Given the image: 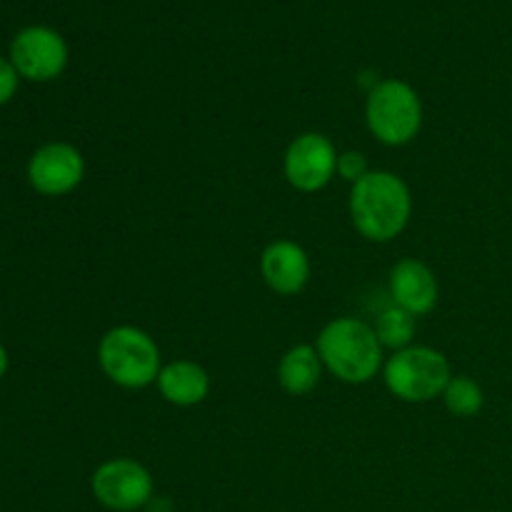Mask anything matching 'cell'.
<instances>
[{"label":"cell","mask_w":512,"mask_h":512,"mask_svg":"<svg viewBox=\"0 0 512 512\" xmlns=\"http://www.w3.org/2000/svg\"><path fill=\"white\" fill-rule=\"evenodd\" d=\"M373 328H375V335H378L380 345H383V348H390L395 353V350H403L413 345L418 318L410 315L408 310L398 308V305H390V308L380 310Z\"/></svg>","instance_id":"cell-14"},{"label":"cell","mask_w":512,"mask_h":512,"mask_svg":"<svg viewBox=\"0 0 512 512\" xmlns=\"http://www.w3.org/2000/svg\"><path fill=\"white\" fill-rule=\"evenodd\" d=\"M350 218L355 230L373 243H390L408 228L413 195L408 183L390 170H370L350 188Z\"/></svg>","instance_id":"cell-1"},{"label":"cell","mask_w":512,"mask_h":512,"mask_svg":"<svg viewBox=\"0 0 512 512\" xmlns=\"http://www.w3.org/2000/svg\"><path fill=\"white\" fill-rule=\"evenodd\" d=\"M260 275L273 293L298 295L310 280V258L295 240H275L260 255Z\"/></svg>","instance_id":"cell-11"},{"label":"cell","mask_w":512,"mask_h":512,"mask_svg":"<svg viewBox=\"0 0 512 512\" xmlns=\"http://www.w3.org/2000/svg\"><path fill=\"white\" fill-rule=\"evenodd\" d=\"M338 155L333 140L323 133L298 135L285 150V180L300 193H318L338 173Z\"/></svg>","instance_id":"cell-8"},{"label":"cell","mask_w":512,"mask_h":512,"mask_svg":"<svg viewBox=\"0 0 512 512\" xmlns=\"http://www.w3.org/2000/svg\"><path fill=\"white\" fill-rule=\"evenodd\" d=\"M155 385H158L160 395L178 408H193L210 395L208 370L193 360H173V363L163 365Z\"/></svg>","instance_id":"cell-12"},{"label":"cell","mask_w":512,"mask_h":512,"mask_svg":"<svg viewBox=\"0 0 512 512\" xmlns=\"http://www.w3.org/2000/svg\"><path fill=\"white\" fill-rule=\"evenodd\" d=\"M18 83H20L18 70L13 68V63H10L8 58L0 55V108L13 100V95L18 93Z\"/></svg>","instance_id":"cell-17"},{"label":"cell","mask_w":512,"mask_h":512,"mask_svg":"<svg viewBox=\"0 0 512 512\" xmlns=\"http://www.w3.org/2000/svg\"><path fill=\"white\" fill-rule=\"evenodd\" d=\"M365 120L373 138L390 148H403L413 143L423 128V100L405 80H383L370 90Z\"/></svg>","instance_id":"cell-4"},{"label":"cell","mask_w":512,"mask_h":512,"mask_svg":"<svg viewBox=\"0 0 512 512\" xmlns=\"http://www.w3.org/2000/svg\"><path fill=\"white\" fill-rule=\"evenodd\" d=\"M90 490L103 508L130 512L150 503L153 475L138 460L113 458L95 468L93 478H90Z\"/></svg>","instance_id":"cell-7"},{"label":"cell","mask_w":512,"mask_h":512,"mask_svg":"<svg viewBox=\"0 0 512 512\" xmlns=\"http://www.w3.org/2000/svg\"><path fill=\"white\" fill-rule=\"evenodd\" d=\"M443 403L455 418H475L485 405V393L468 375H453L443 393Z\"/></svg>","instance_id":"cell-15"},{"label":"cell","mask_w":512,"mask_h":512,"mask_svg":"<svg viewBox=\"0 0 512 512\" xmlns=\"http://www.w3.org/2000/svg\"><path fill=\"white\" fill-rule=\"evenodd\" d=\"M438 295V278L423 260L403 258L390 270V298H393V305L408 310L415 318L433 313L435 305H438Z\"/></svg>","instance_id":"cell-10"},{"label":"cell","mask_w":512,"mask_h":512,"mask_svg":"<svg viewBox=\"0 0 512 512\" xmlns=\"http://www.w3.org/2000/svg\"><path fill=\"white\" fill-rule=\"evenodd\" d=\"M70 50L63 35L48 25H28L10 43L8 60L20 78L48 83L68 68Z\"/></svg>","instance_id":"cell-6"},{"label":"cell","mask_w":512,"mask_h":512,"mask_svg":"<svg viewBox=\"0 0 512 512\" xmlns=\"http://www.w3.org/2000/svg\"><path fill=\"white\" fill-rule=\"evenodd\" d=\"M98 365L110 383L125 390L148 388L163 368L158 343L135 325H118L100 338Z\"/></svg>","instance_id":"cell-3"},{"label":"cell","mask_w":512,"mask_h":512,"mask_svg":"<svg viewBox=\"0 0 512 512\" xmlns=\"http://www.w3.org/2000/svg\"><path fill=\"white\" fill-rule=\"evenodd\" d=\"M323 378V360H320L315 345H295L280 358L278 363V383L288 395H308L318 388Z\"/></svg>","instance_id":"cell-13"},{"label":"cell","mask_w":512,"mask_h":512,"mask_svg":"<svg viewBox=\"0 0 512 512\" xmlns=\"http://www.w3.org/2000/svg\"><path fill=\"white\" fill-rule=\"evenodd\" d=\"M85 160L75 145L45 143L28 160V183L45 198L68 195L83 183Z\"/></svg>","instance_id":"cell-9"},{"label":"cell","mask_w":512,"mask_h":512,"mask_svg":"<svg viewBox=\"0 0 512 512\" xmlns=\"http://www.w3.org/2000/svg\"><path fill=\"white\" fill-rule=\"evenodd\" d=\"M323 368L348 385H365L383 370V345L373 325L358 318H335L315 343Z\"/></svg>","instance_id":"cell-2"},{"label":"cell","mask_w":512,"mask_h":512,"mask_svg":"<svg viewBox=\"0 0 512 512\" xmlns=\"http://www.w3.org/2000/svg\"><path fill=\"white\" fill-rule=\"evenodd\" d=\"M450 378L453 373L448 358L428 345L395 350L383 365L385 385L403 403H430L443 398Z\"/></svg>","instance_id":"cell-5"},{"label":"cell","mask_w":512,"mask_h":512,"mask_svg":"<svg viewBox=\"0 0 512 512\" xmlns=\"http://www.w3.org/2000/svg\"><path fill=\"white\" fill-rule=\"evenodd\" d=\"M5 373H8V350L0 343V380H3Z\"/></svg>","instance_id":"cell-18"},{"label":"cell","mask_w":512,"mask_h":512,"mask_svg":"<svg viewBox=\"0 0 512 512\" xmlns=\"http://www.w3.org/2000/svg\"><path fill=\"white\" fill-rule=\"evenodd\" d=\"M368 173V158L363 153H358V150H345V153L338 155V175L343 180H348L350 185L358 183Z\"/></svg>","instance_id":"cell-16"}]
</instances>
